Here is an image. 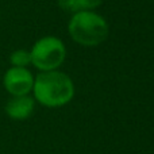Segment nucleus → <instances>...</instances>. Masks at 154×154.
Returning a JSON list of instances; mask_svg holds the SVG:
<instances>
[{
  "instance_id": "obj_1",
  "label": "nucleus",
  "mask_w": 154,
  "mask_h": 154,
  "mask_svg": "<svg viewBox=\"0 0 154 154\" xmlns=\"http://www.w3.org/2000/svg\"><path fill=\"white\" fill-rule=\"evenodd\" d=\"M34 100L49 108L68 104L75 96V84L66 73L61 70L41 72L34 77Z\"/></svg>"
},
{
  "instance_id": "obj_4",
  "label": "nucleus",
  "mask_w": 154,
  "mask_h": 154,
  "mask_svg": "<svg viewBox=\"0 0 154 154\" xmlns=\"http://www.w3.org/2000/svg\"><path fill=\"white\" fill-rule=\"evenodd\" d=\"M3 85L11 96H24L32 91L34 76L27 68L11 66L3 77Z\"/></svg>"
},
{
  "instance_id": "obj_2",
  "label": "nucleus",
  "mask_w": 154,
  "mask_h": 154,
  "mask_svg": "<svg viewBox=\"0 0 154 154\" xmlns=\"http://www.w3.org/2000/svg\"><path fill=\"white\" fill-rule=\"evenodd\" d=\"M68 32L76 43L85 48H95L107 39L109 27L101 15L81 10L72 15L68 23Z\"/></svg>"
},
{
  "instance_id": "obj_8",
  "label": "nucleus",
  "mask_w": 154,
  "mask_h": 154,
  "mask_svg": "<svg viewBox=\"0 0 154 154\" xmlns=\"http://www.w3.org/2000/svg\"><path fill=\"white\" fill-rule=\"evenodd\" d=\"M80 10H88L93 11L95 8L100 7L103 4V0H79Z\"/></svg>"
},
{
  "instance_id": "obj_7",
  "label": "nucleus",
  "mask_w": 154,
  "mask_h": 154,
  "mask_svg": "<svg viewBox=\"0 0 154 154\" xmlns=\"http://www.w3.org/2000/svg\"><path fill=\"white\" fill-rule=\"evenodd\" d=\"M58 5L65 11H70V12H77L80 10L79 0H58Z\"/></svg>"
},
{
  "instance_id": "obj_6",
  "label": "nucleus",
  "mask_w": 154,
  "mask_h": 154,
  "mask_svg": "<svg viewBox=\"0 0 154 154\" xmlns=\"http://www.w3.org/2000/svg\"><path fill=\"white\" fill-rule=\"evenodd\" d=\"M10 62L12 66L16 68H27V65L31 64V56H30L29 50L24 49H18V50L12 51L10 56Z\"/></svg>"
},
{
  "instance_id": "obj_3",
  "label": "nucleus",
  "mask_w": 154,
  "mask_h": 154,
  "mask_svg": "<svg viewBox=\"0 0 154 154\" xmlns=\"http://www.w3.org/2000/svg\"><path fill=\"white\" fill-rule=\"evenodd\" d=\"M31 64L41 72L56 70L64 64L66 48L60 38L48 35L42 37L32 45L30 50Z\"/></svg>"
},
{
  "instance_id": "obj_5",
  "label": "nucleus",
  "mask_w": 154,
  "mask_h": 154,
  "mask_svg": "<svg viewBox=\"0 0 154 154\" xmlns=\"http://www.w3.org/2000/svg\"><path fill=\"white\" fill-rule=\"evenodd\" d=\"M35 108L34 97L29 95L24 96H12L5 104V114L14 120H24L31 116Z\"/></svg>"
}]
</instances>
